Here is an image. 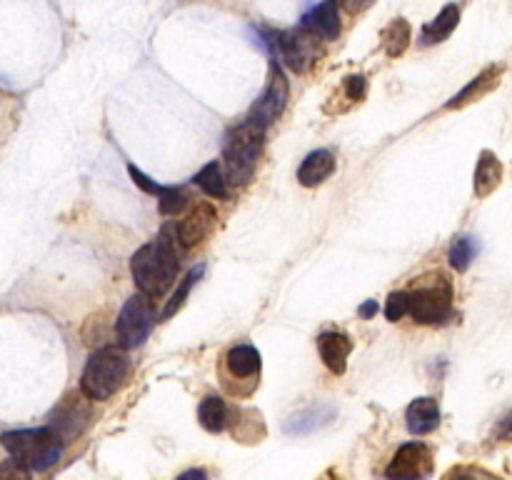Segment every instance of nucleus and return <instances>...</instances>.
I'll return each instance as SVG.
<instances>
[{
	"mask_svg": "<svg viewBox=\"0 0 512 480\" xmlns=\"http://www.w3.org/2000/svg\"><path fill=\"white\" fill-rule=\"evenodd\" d=\"M130 273L140 288V295H145L148 300L168 293L178 278V255H175L170 240L160 235V238L140 245L130 258Z\"/></svg>",
	"mask_w": 512,
	"mask_h": 480,
	"instance_id": "obj_1",
	"label": "nucleus"
},
{
	"mask_svg": "<svg viewBox=\"0 0 512 480\" xmlns=\"http://www.w3.org/2000/svg\"><path fill=\"white\" fill-rule=\"evenodd\" d=\"M175 480H208V473L203 468H190L185 473H180Z\"/></svg>",
	"mask_w": 512,
	"mask_h": 480,
	"instance_id": "obj_31",
	"label": "nucleus"
},
{
	"mask_svg": "<svg viewBox=\"0 0 512 480\" xmlns=\"http://www.w3.org/2000/svg\"><path fill=\"white\" fill-rule=\"evenodd\" d=\"M193 183L198 185L205 195H210V198H220V200L230 198V188L228 183H225L223 163H220V160H210L208 165H203V168L195 173Z\"/></svg>",
	"mask_w": 512,
	"mask_h": 480,
	"instance_id": "obj_22",
	"label": "nucleus"
},
{
	"mask_svg": "<svg viewBox=\"0 0 512 480\" xmlns=\"http://www.w3.org/2000/svg\"><path fill=\"white\" fill-rule=\"evenodd\" d=\"M198 420L208 433H223L230 423V410L220 395H205L198 405Z\"/></svg>",
	"mask_w": 512,
	"mask_h": 480,
	"instance_id": "obj_20",
	"label": "nucleus"
},
{
	"mask_svg": "<svg viewBox=\"0 0 512 480\" xmlns=\"http://www.w3.org/2000/svg\"><path fill=\"white\" fill-rule=\"evenodd\" d=\"M405 315H408V295H405V290H395V293L388 295V303H385V318L390 323H398Z\"/></svg>",
	"mask_w": 512,
	"mask_h": 480,
	"instance_id": "obj_28",
	"label": "nucleus"
},
{
	"mask_svg": "<svg viewBox=\"0 0 512 480\" xmlns=\"http://www.w3.org/2000/svg\"><path fill=\"white\" fill-rule=\"evenodd\" d=\"M435 470V453L430 445L405 443L400 445L398 453L385 468V478L388 480H428Z\"/></svg>",
	"mask_w": 512,
	"mask_h": 480,
	"instance_id": "obj_10",
	"label": "nucleus"
},
{
	"mask_svg": "<svg viewBox=\"0 0 512 480\" xmlns=\"http://www.w3.org/2000/svg\"><path fill=\"white\" fill-rule=\"evenodd\" d=\"M300 28L310 30L320 40H335L340 35V13L335 3H318L303 15Z\"/></svg>",
	"mask_w": 512,
	"mask_h": 480,
	"instance_id": "obj_14",
	"label": "nucleus"
},
{
	"mask_svg": "<svg viewBox=\"0 0 512 480\" xmlns=\"http://www.w3.org/2000/svg\"><path fill=\"white\" fill-rule=\"evenodd\" d=\"M265 148V128L263 125L245 120L233 133L228 135L225 143V183L228 185H245L255 173L260 155Z\"/></svg>",
	"mask_w": 512,
	"mask_h": 480,
	"instance_id": "obj_4",
	"label": "nucleus"
},
{
	"mask_svg": "<svg viewBox=\"0 0 512 480\" xmlns=\"http://www.w3.org/2000/svg\"><path fill=\"white\" fill-rule=\"evenodd\" d=\"M0 443L8 450L10 460L20 463L23 468L45 473L53 468L63 455V443L50 428H28V430H8L0 435Z\"/></svg>",
	"mask_w": 512,
	"mask_h": 480,
	"instance_id": "obj_2",
	"label": "nucleus"
},
{
	"mask_svg": "<svg viewBox=\"0 0 512 480\" xmlns=\"http://www.w3.org/2000/svg\"><path fill=\"white\" fill-rule=\"evenodd\" d=\"M500 180H503V163L498 160V155L483 150L478 160V168H475V195L478 198H488L493 190H498Z\"/></svg>",
	"mask_w": 512,
	"mask_h": 480,
	"instance_id": "obj_19",
	"label": "nucleus"
},
{
	"mask_svg": "<svg viewBox=\"0 0 512 480\" xmlns=\"http://www.w3.org/2000/svg\"><path fill=\"white\" fill-rule=\"evenodd\" d=\"M0 480H33V475L15 460H3L0 463Z\"/></svg>",
	"mask_w": 512,
	"mask_h": 480,
	"instance_id": "obj_29",
	"label": "nucleus"
},
{
	"mask_svg": "<svg viewBox=\"0 0 512 480\" xmlns=\"http://www.w3.org/2000/svg\"><path fill=\"white\" fill-rule=\"evenodd\" d=\"M443 480H503L500 475L480 468V465H455L453 470L445 473Z\"/></svg>",
	"mask_w": 512,
	"mask_h": 480,
	"instance_id": "obj_27",
	"label": "nucleus"
},
{
	"mask_svg": "<svg viewBox=\"0 0 512 480\" xmlns=\"http://www.w3.org/2000/svg\"><path fill=\"white\" fill-rule=\"evenodd\" d=\"M500 78H503V65H495V68H488L485 73H480L478 78L473 80V83L465 85L463 90H460L458 95H455L453 100H450L445 108L448 110H460L465 108V105L470 103H478L480 98H485L488 93H493L495 88L500 85Z\"/></svg>",
	"mask_w": 512,
	"mask_h": 480,
	"instance_id": "obj_15",
	"label": "nucleus"
},
{
	"mask_svg": "<svg viewBox=\"0 0 512 480\" xmlns=\"http://www.w3.org/2000/svg\"><path fill=\"white\" fill-rule=\"evenodd\" d=\"M475 253H478V243H475L473 235H460V238L453 240V245H450V265H453L455 270H460V273H465L468 265L473 263Z\"/></svg>",
	"mask_w": 512,
	"mask_h": 480,
	"instance_id": "obj_24",
	"label": "nucleus"
},
{
	"mask_svg": "<svg viewBox=\"0 0 512 480\" xmlns=\"http://www.w3.org/2000/svg\"><path fill=\"white\" fill-rule=\"evenodd\" d=\"M408 430L413 435H428L440 425V405L435 398H415L405 410Z\"/></svg>",
	"mask_w": 512,
	"mask_h": 480,
	"instance_id": "obj_17",
	"label": "nucleus"
},
{
	"mask_svg": "<svg viewBox=\"0 0 512 480\" xmlns=\"http://www.w3.org/2000/svg\"><path fill=\"white\" fill-rule=\"evenodd\" d=\"M215 220H218V210L213 208V203L193 205V210L175 228V238L183 248H195L213 233Z\"/></svg>",
	"mask_w": 512,
	"mask_h": 480,
	"instance_id": "obj_12",
	"label": "nucleus"
},
{
	"mask_svg": "<svg viewBox=\"0 0 512 480\" xmlns=\"http://www.w3.org/2000/svg\"><path fill=\"white\" fill-rule=\"evenodd\" d=\"M458 20H460V5H453V3L445 5V8L438 13V18L423 28V33H420V45L443 43V40L455 30Z\"/></svg>",
	"mask_w": 512,
	"mask_h": 480,
	"instance_id": "obj_21",
	"label": "nucleus"
},
{
	"mask_svg": "<svg viewBox=\"0 0 512 480\" xmlns=\"http://www.w3.org/2000/svg\"><path fill=\"white\" fill-rule=\"evenodd\" d=\"M90 418H93V410H90V403L85 400L83 393L73 390V393H65L63 400L50 410L48 425L45 428L53 430L58 435L60 443H68V440H75L85 428H88Z\"/></svg>",
	"mask_w": 512,
	"mask_h": 480,
	"instance_id": "obj_8",
	"label": "nucleus"
},
{
	"mask_svg": "<svg viewBox=\"0 0 512 480\" xmlns=\"http://www.w3.org/2000/svg\"><path fill=\"white\" fill-rule=\"evenodd\" d=\"M385 45H388V55L390 58H398V55H403L405 50H408L410 45V25L405 23L403 18L393 20V25L388 28V40H385Z\"/></svg>",
	"mask_w": 512,
	"mask_h": 480,
	"instance_id": "obj_26",
	"label": "nucleus"
},
{
	"mask_svg": "<svg viewBox=\"0 0 512 480\" xmlns=\"http://www.w3.org/2000/svg\"><path fill=\"white\" fill-rule=\"evenodd\" d=\"M260 370H263V360H260L255 345H233L220 360V383H223L225 393L233 398H250L258 390Z\"/></svg>",
	"mask_w": 512,
	"mask_h": 480,
	"instance_id": "obj_6",
	"label": "nucleus"
},
{
	"mask_svg": "<svg viewBox=\"0 0 512 480\" xmlns=\"http://www.w3.org/2000/svg\"><path fill=\"white\" fill-rule=\"evenodd\" d=\"M333 418H335V408H330V405H308L305 410H298L295 415H290L288 423H285V433H293V435L313 433V430L328 425Z\"/></svg>",
	"mask_w": 512,
	"mask_h": 480,
	"instance_id": "obj_18",
	"label": "nucleus"
},
{
	"mask_svg": "<svg viewBox=\"0 0 512 480\" xmlns=\"http://www.w3.org/2000/svg\"><path fill=\"white\" fill-rule=\"evenodd\" d=\"M288 95H290L288 78H285V73L280 70V65L273 63V65H270L268 88L263 90V95L258 98V103L250 108V118L248 120H253V123L268 128L270 123H275V120L283 115L285 105H288Z\"/></svg>",
	"mask_w": 512,
	"mask_h": 480,
	"instance_id": "obj_11",
	"label": "nucleus"
},
{
	"mask_svg": "<svg viewBox=\"0 0 512 480\" xmlns=\"http://www.w3.org/2000/svg\"><path fill=\"white\" fill-rule=\"evenodd\" d=\"M275 38H278L275 43H278L280 58L293 73H308L323 53V48H320L323 40L315 38L310 30L300 28V25L293 30H280V33H275Z\"/></svg>",
	"mask_w": 512,
	"mask_h": 480,
	"instance_id": "obj_9",
	"label": "nucleus"
},
{
	"mask_svg": "<svg viewBox=\"0 0 512 480\" xmlns=\"http://www.w3.org/2000/svg\"><path fill=\"white\" fill-rule=\"evenodd\" d=\"M320 480H340V475L335 473V470H328V473H325Z\"/></svg>",
	"mask_w": 512,
	"mask_h": 480,
	"instance_id": "obj_33",
	"label": "nucleus"
},
{
	"mask_svg": "<svg viewBox=\"0 0 512 480\" xmlns=\"http://www.w3.org/2000/svg\"><path fill=\"white\" fill-rule=\"evenodd\" d=\"M318 353L325 368L333 370L335 375H343L348 370L350 353H353V340L340 330H325L318 335Z\"/></svg>",
	"mask_w": 512,
	"mask_h": 480,
	"instance_id": "obj_13",
	"label": "nucleus"
},
{
	"mask_svg": "<svg viewBox=\"0 0 512 480\" xmlns=\"http://www.w3.org/2000/svg\"><path fill=\"white\" fill-rule=\"evenodd\" d=\"M190 193L185 188H178V185H168L163 193L158 195V208L163 215H178L180 210L188 208Z\"/></svg>",
	"mask_w": 512,
	"mask_h": 480,
	"instance_id": "obj_25",
	"label": "nucleus"
},
{
	"mask_svg": "<svg viewBox=\"0 0 512 480\" xmlns=\"http://www.w3.org/2000/svg\"><path fill=\"white\" fill-rule=\"evenodd\" d=\"M128 355L120 348H98L88 358L80 378V390L88 400H108L123 388L128 378Z\"/></svg>",
	"mask_w": 512,
	"mask_h": 480,
	"instance_id": "obj_5",
	"label": "nucleus"
},
{
	"mask_svg": "<svg viewBox=\"0 0 512 480\" xmlns=\"http://www.w3.org/2000/svg\"><path fill=\"white\" fill-rule=\"evenodd\" d=\"M155 323V308L153 300H148L145 295L135 293L125 300L123 310L118 313V320H115V338H118L120 348L130 350L138 348L148 340L150 330H153Z\"/></svg>",
	"mask_w": 512,
	"mask_h": 480,
	"instance_id": "obj_7",
	"label": "nucleus"
},
{
	"mask_svg": "<svg viewBox=\"0 0 512 480\" xmlns=\"http://www.w3.org/2000/svg\"><path fill=\"white\" fill-rule=\"evenodd\" d=\"M345 93L350 100H363L368 93V80L363 75H350V78H345Z\"/></svg>",
	"mask_w": 512,
	"mask_h": 480,
	"instance_id": "obj_30",
	"label": "nucleus"
},
{
	"mask_svg": "<svg viewBox=\"0 0 512 480\" xmlns=\"http://www.w3.org/2000/svg\"><path fill=\"white\" fill-rule=\"evenodd\" d=\"M360 318H373L375 313H378V303H375V300H365L363 305H360Z\"/></svg>",
	"mask_w": 512,
	"mask_h": 480,
	"instance_id": "obj_32",
	"label": "nucleus"
},
{
	"mask_svg": "<svg viewBox=\"0 0 512 480\" xmlns=\"http://www.w3.org/2000/svg\"><path fill=\"white\" fill-rule=\"evenodd\" d=\"M408 295V315L420 325H440L448 323L453 315L455 288L453 280L445 273H430L415 280L413 290H405Z\"/></svg>",
	"mask_w": 512,
	"mask_h": 480,
	"instance_id": "obj_3",
	"label": "nucleus"
},
{
	"mask_svg": "<svg viewBox=\"0 0 512 480\" xmlns=\"http://www.w3.org/2000/svg\"><path fill=\"white\" fill-rule=\"evenodd\" d=\"M203 273H205V265H203V263H198L193 270H188V275H185L183 283L178 285V290H175V293H173V298H170L168 303H165V308H163V320L173 318V315L178 313L180 308H183L185 298H188V293H190V288H193V285L198 283L200 278H203Z\"/></svg>",
	"mask_w": 512,
	"mask_h": 480,
	"instance_id": "obj_23",
	"label": "nucleus"
},
{
	"mask_svg": "<svg viewBox=\"0 0 512 480\" xmlns=\"http://www.w3.org/2000/svg\"><path fill=\"white\" fill-rule=\"evenodd\" d=\"M338 163H335V155L328 148H318L308 155V158L300 163L298 168V180L305 188H315V185L325 183L330 175L335 173Z\"/></svg>",
	"mask_w": 512,
	"mask_h": 480,
	"instance_id": "obj_16",
	"label": "nucleus"
}]
</instances>
